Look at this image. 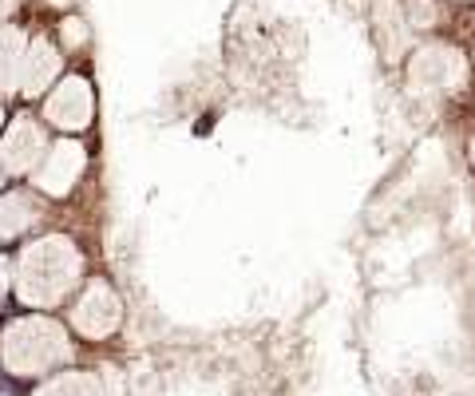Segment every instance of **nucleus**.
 <instances>
[{"label":"nucleus","mask_w":475,"mask_h":396,"mask_svg":"<svg viewBox=\"0 0 475 396\" xmlns=\"http://www.w3.org/2000/svg\"><path fill=\"white\" fill-rule=\"evenodd\" d=\"M28 72H32V76L24 79V91H40L48 79H52V72H55V55L40 48V52H36V64L28 67Z\"/></svg>","instance_id":"5"},{"label":"nucleus","mask_w":475,"mask_h":396,"mask_svg":"<svg viewBox=\"0 0 475 396\" xmlns=\"http://www.w3.org/2000/svg\"><path fill=\"white\" fill-rule=\"evenodd\" d=\"M40 151H44V135H40V127H36L32 119H20L16 127H12L8 143H4V151H0V159H4V171H32L36 159H40Z\"/></svg>","instance_id":"2"},{"label":"nucleus","mask_w":475,"mask_h":396,"mask_svg":"<svg viewBox=\"0 0 475 396\" xmlns=\"http://www.w3.org/2000/svg\"><path fill=\"white\" fill-rule=\"evenodd\" d=\"M467 159H471V171H475V139L467 143Z\"/></svg>","instance_id":"6"},{"label":"nucleus","mask_w":475,"mask_h":396,"mask_svg":"<svg viewBox=\"0 0 475 396\" xmlns=\"http://www.w3.org/2000/svg\"><path fill=\"white\" fill-rule=\"evenodd\" d=\"M32 218H36L32 194H4V198H0V238L20 234Z\"/></svg>","instance_id":"4"},{"label":"nucleus","mask_w":475,"mask_h":396,"mask_svg":"<svg viewBox=\"0 0 475 396\" xmlns=\"http://www.w3.org/2000/svg\"><path fill=\"white\" fill-rule=\"evenodd\" d=\"M79 171H83V151L72 139H64V143L52 147L48 163L36 171V187L48 190V194H67L72 183L79 178Z\"/></svg>","instance_id":"1"},{"label":"nucleus","mask_w":475,"mask_h":396,"mask_svg":"<svg viewBox=\"0 0 475 396\" xmlns=\"http://www.w3.org/2000/svg\"><path fill=\"white\" fill-rule=\"evenodd\" d=\"M48 115H52L60 127H67V131H79V127L91 119V91H88V84H79V79L64 84V88L55 91V99L48 103Z\"/></svg>","instance_id":"3"}]
</instances>
